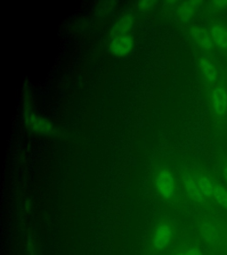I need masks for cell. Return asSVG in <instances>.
<instances>
[{
  "label": "cell",
  "mask_w": 227,
  "mask_h": 255,
  "mask_svg": "<svg viewBox=\"0 0 227 255\" xmlns=\"http://www.w3.org/2000/svg\"><path fill=\"white\" fill-rule=\"evenodd\" d=\"M192 35L196 39L197 44H199L205 50H212L214 48V41L212 39V35L209 32L202 28H194L192 29Z\"/></svg>",
  "instance_id": "7"
},
{
  "label": "cell",
  "mask_w": 227,
  "mask_h": 255,
  "mask_svg": "<svg viewBox=\"0 0 227 255\" xmlns=\"http://www.w3.org/2000/svg\"><path fill=\"white\" fill-rule=\"evenodd\" d=\"M152 3L153 2L151 1H142L139 3V7H140V9H148V8H150Z\"/></svg>",
  "instance_id": "16"
},
{
  "label": "cell",
  "mask_w": 227,
  "mask_h": 255,
  "mask_svg": "<svg viewBox=\"0 0 227 255\" xmlns=\"http://www.w3.org/2000/svg\"><path fill=\"white\" fill-rule=\"evenodd\" d=\"M185 255V254H180V255Z\"/></svg>",
  "instance_id": "20"
},
{
  "label": "cell",
  "mask_w": 227,
  "mask_h": 255,
  "mask_svg": "<svg viewBox=\"0 0 227 255\" xmlns=\"http://www.w3.org/2000/svg\"><path fill=\"white\" fill-rule=\"evenodd\" d=\"M212 107L218 116H223L227 111V90L224 85L214 87L212 92Z\"/></svg>",
  "instance_id": "2"
},
{
  "label": "cell",
  "mask_w": 227,
  "mask_h": 255,
  "mask_svg": "<svg viewBox=\"0 0 227 255\" xmlns=\"http://www.w3.org/2000/svg\"><path fill=\"white\" fill-rule=\"evenodd\" d=\"M133 47L132 38L128 35L118 36L114 38L110 44V49L113 54L118 57H124L129 54Z\"/></svg>",
  "instance_id": "4"
},
{
  "label": "cell",
  "mask_w": 227,
  "mask_h": 255,
  "mask_svg": "<svg viewBox=\"0 0 227 255\" xmlns=\"http://www.w3.org/2000/svg\"><path fill=\"white\" fill-rule=\"evenodd\" d=\"M224 242H225V245H226V247H227V233H226V235H225V239H224Z\"/></svg>",
  "instance_id": "19"
},
{
  "label": "cell",
  "mask_w": 227,
  "mask_h": 255,
  "mask_svg": "<svg viewBox=\"0 0 227 255\" xmlns=\"http://www.w3.org/2000/svg\"><path fill=\"white\" fill-rule=\"evenodd\" d=\"M196 8V2H186L180 8V15L182 18L187 19L188 17L193 15Z\"/></svg>",
  "instance_id": "14"
},
{
  "label": "cell",
  "mask_w": 227,
  "mask_h": 255,
  "mask_svg": "<svg viewBox=\"0 0 227 255\" xmlns=\"http://www.w3.org/2000/svg\"><path fill=\"white\" fill-rule=\"evenodd\" d=\"M216 6L220 9H223L227 6V1H224V0H220V1H216Z\"/></svg>",
  "instance_id": "17"
},
{
  "label": "cell",
  "mask_w": 227,
  "mask_h": 255,
  "mask_svg": "<svg viewBox=\"0 0 227 255\" xmlns=\"http://www.w3.org/2000/svg\"><path fill=\"white\" fill-rule=\"evenodd\" d=\"M132 21L133 19L132 16H123L120 20H117L116 25L112 28L111 36L116 38L118 36L125 35V33L132 28Z\"/></svg>",
  "instance_id": "10"
},
{
  "label": "cell",
  "mask_w": 227,
  "mask_h": 255,
  "mask_svg": "<svg viewBox=\"0 0 227 255\" xmlns=\"http://www.w3.org/2000/svg\"><path fill=\"white\" fill-rule=\"evenodd\" d=\"M223 175L224 177H225V179H226V181L227 182V164L225 166V167H224Z\"/></svg>",
  "instance_id": "18"
},
{
  "label": "cell",
  "mask_w": 227,
  "mask_h": 255,
  "mask_svg": "<svg viewBox=\"0 0 227 255\" xmlns=\"http://www.w3.org/2000/svg\"><path fill=\"white\" fill-rule=\"evenodd\" d=\"M184 184L188 195L198 203H204L205 201V196L203 194L199 187V184L190 175H186L184 177Z\"/></svg>",
  "instance_id": "5"
},
{
  "label": "cell",
  "mask_w": 227,
  "mask_h": 255,
  "mask_svg": "<svg viewBox=\"0 0 227 255\" xmlns=\"http://www.w3.org/2000/svg\"><path fill=\"white\" fill-rule=\"evenodd\" d=\"M198 184L203 194L206 198L210 199L213 197L214 190H215V183L212 182L208 175H200Z\"/></svg>",
  "instance_id": "12"
},
{
  "label": "cell",
  "mask_w": 227,
  "mask_h": 255,
  "mask_svg": "<svg viewBox=\"0 0 227 255\" xmlns=\"http://www.w3.org/2000/svg\"><path fill=\"white\" fill-rule=\"evenodd\" d=\"M211 35L216 45L221 49L227 48V28L225 26L220 24L213 25Z\"/></svg>",
  "instance_id": "9"
},
{
  "label": "cell",
  "mask_w": 227,
  "mask_h": 255,
  "mask_svg": "<svg viewBox=\"0 0 227 255\" xmlns=\"http://www.w3.org/2000/svg\"><path fill=\"white\" fill-rule=\"evenodd\" d=\"M172 239V230L167 225H160L156 229L154 238V245L157 250H163L167 247Z\"/></svg>",
  "instance_id": "6"
},
{
  "label": "cell",
  "mask_w": 227,
  "mask_h": 255,
  "mask_svg": "<svg viewBox=\"0 0 227 255\" xmlns=\"http://www.w3.org/2000/svg\"><path fill=\"white\" fill-rule=\"evenodd\" d=\"M200 234L206 243L215 246L222 243L226 235L222 227L212 221H205L202 223Z\"/></svg>",
  "instance_id": "1"
},
{
  "label": "cell",
  "mask_w": 227,
  "mask_h": 255,
  "mask_svg": "<svg viewBox=\"0 0 227 255\" xmlns=\"http://www.w3.org/2000/svg\"><path fill=\"white\" fill-rule=\"evenodd\" d=\"M31 255H34V253H32Z\"/></svg>",
  "instance_id": "21"
},
{
  "label": "cell",
  "mask_w": 227,
  "mask_h": 255,
  "mask_svg": "<svg viewBox=\"0 0 227 255\" xmlns=\"http://www.w3.org/2000/svg\"><path fill=\"white\" fill-rule=\"evenodd\" d=\"M213 199L220 207H224L227 210V191L219 183H215Z\"/></svg>",
  "instance_id": "13"
},
{
  "label": "cell",
  "mask_w": 227,
  "mask_h": 255,
  "mask_svg": "<svg viewBox=\"0 0 227 255\" xmlns=\"http://www.w3.org/2000/svg\"><path fill=\"white\" fill-rule=\"evenodd\" d=\"M27 123L34 131L41 134H50L52 132V125L44 118L36 116H29L27 118Z\"/></svg>",
  "instance_id": "8"
},
{
  "label": "cell",
  "mask_w": 227,
  "mask_h": 255,
  "mask_svg": "<svg viewBox=\"0 0 227 255\" xmlns=\"http://www.w3.org/2000/svg\"><path fill=\"white\" fill-rule=\"evenodd\" d=\"M156 186L164 198L172 197L174 191V179L172 174L168 170H162L156 180Z\"/></svg>",
  "instance_id": "3"
},
{
  "label": "cell",
  "mask_w": 227,
  "mask_h": 255,
  "mask_svg": "<svg viewBox=\"0 0 227 255\" xmlns=\"http://www.w3.org/2000/svg\"><path fill=\"white\" fill-rule=\"evenodd\" d=\"M185 255H203V254L198 248L191 247V248L188 249V252L185 254Z\"/></svg>",
  "instance_id": "15"
},
{
  "label": "cell",
  "mask_w": 227,
  "mask_h": 255,
  "mask_svg": "<svg viewBox=\"0 0 227 255\" xmlns=\"http://www.w3.org/2000/svg\"><path fill=\"white\" fill-rule=\"evenodd\" d=\"M200 67L201 70L204 75L205 80H207L210 83H214L217 80L218 73L216 69L215 66L207 59H201L200 60Z\"/></svg>",
  "instance_id": "11"
}]
</instances>
